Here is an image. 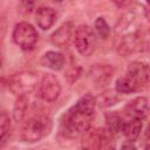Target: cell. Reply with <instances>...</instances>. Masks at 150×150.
Wrapping results in <instances>:
<instances>
[{
    "label": "cell",
    "instance_id": "2e32d148",
    "mask_svg": "<svg viewBox=\"0 0 150 150\" xmlns=\"http://www.w3.org/2000/svg\"><path fill=\"white\" fill-rule=\"evenodd\" d=\"M105 122H107V128L110 130L112 135H115L122 132L125 120L117 111H108L105 112Z\"/></svg>",
    "mask_w": 150,
    "mask_h": 150
},
{
    "label": "cell",
    "instance_id": "ffe728a7",
    "mask_svg": "<svg viewBox=\"0 0 150 150\" xmlns=\"http://www.w3.org/2000/svg\"><path fill=\"white\" fill-rule=\"evenodd\" d=\"M116 91H112V90H108V91H104L102 93L100 96H97L96 98V103L100 105V107H111L114 104H116L118 102V95L116 94Z\"/></svg>",
    "mask_w": 150,
    "mask_h": 150
},
{
    "label": "cell",
    "instance_id": "3957f363",
    "mask_svg": "<svg viewBox=\"0 0 150 150\" xmlns=\"http://www.w3.org/2000/svg\"><path fill=\"white\" fill-rule=\"evenodd\" d=\"M7 86L8 89L16 96L28 95L39 86V77L35 71L22 70L11 75L8 77Z\"/></svg>",
    "mask_w": 150,
    "mask_h": 150
},
{
    "label": "cell",
    "instance_id": "ba28073f",
    "mask_svg": "<svg viewBox=\"0 0 150 150\" xmlns=\"http://www.w3.org/2000/svg\"><path fill=\"white\" fill-rule=\"evenodd\" d=\"M137 86L138 90L150 84V66L142 61H134L129 64L127 73Z\"/></svg>",
    "mask_w": 150,
    "mask_h": 150
},
{
    "label": "cell",
    "instance_id": "7c38bea8",
    "mask_svg": "<svg viewBox=\"0 0 150 150\" xmlns=\"http://www.w3.org/2000/svg\"><path fill=\"white\" fill-rule=\"evenodd\" d=\"M74 26L70 21L64 22L63 25H61L49 38V41L53 46L59 47V48H64L69 45L71 38H74Z\"/></svg>",
    "mask_w": 150,
    "mask_h": 150
},
{
    "label": "cell",
    "instance_id": "ac0fdd59",
    "mask_svg": "<svg viewBox=\"0 0 150 150\" xmlns=\"http://www.w3.org/2000/svg\"><path fill=\"white\" fill-rule=\"evenodd\" d=\"M115 89L120 94H131V93H135L138 90L137 86L135 84V82L131 80V77L128 74L117 79L116 84H115Z\"/></svg>",
    "mask_w": 150,
    "mask_h": 150
},
{
    "label": "cell",
    "instance_id": "8fae6325",
    "mask_svg": "<svg viewBox=\"0 0 150 150\" xmlns=\"http://www.w3.org/2000/svg\"><path fill=\"white\" fill-rule=\"evenodd\" d=\"M124 112L128 117L144 120L150 114V105L144 96H138L131 100L124 108Z\"/></svg>",
    "mask_w": 150,
    "mask_h": 150
},
{
    "label": "cell",
    "instance_id": "5b68a950",
    "mask_svg": "<svg viewBox=\"0 0 150 150\" xmlns=\"http://www.w3.org/2000/svg\"><path fill=\"white\" fill-rule=\"evenodd\" d=\"M12 38L14 43L22 50H32L38 42L39 35L36 29L30 23L22 21L14 26Z\"/></svg>",
    "mask_w": 150,
    "mask_h": 150
},
{
    "label": "cell",
    "instance_id": "7a4b0ae2",
    "mask_svg": "<svg viewBox=\"0 0 150 150\" xmlns=\"http://www.w3.org/2000/svg\"><path fill=\"white\" fill-rule=\"evenodd\" d=\"M53 120L47 115H36L30 117L21 129V138L26 143H35L50 134Z\"/></svg>",
    "mask_w": 150,
    "mask_h": 150
},
{
    "label": "cell",
    "instance_id": "8992f818",
    "mask_svg": "<svg viewBox=\"0 0 150 150\" xmlns=\"http://www.w3.org/2000/svg\"><path fill=\"white\" fill-rule=\"evenodd\" d=\"M74 45L82 56H90L96 46V36L88 25H80L74 32Z\"/></svg>",
    "mask_w": 150,
    "mask_h": 150
},
{
    "label": "cell",
    "instance_id": "52a82bcc",
    "mask_svg": "<svg viewBox=\"0 0 150 150\" xmlns=\"http://www.w3.org/2000/svg\"><path fill=\"white\" fill-rule=\"evenodd\" d=\"M38 94L40 98H42L46 102L56 101L61 94V83L59 79L50 73L45 74L39 82Z\"/></svg>",
    "mask_w": 150,
    "mask_h": 150
},
{
    "label": "cell",
    "instance_id": "6da1fadb",
    "mask_svg": "<svg viewBox=\"0 0 150 150\" xmlns=\"http://www.w3.org/2000/svg\"><path fill=\"white\" fill-rule=\"evenodd\" d=\"M96 104V98L93 95L86 94L81 96L61 117V135L71 139L81 137L91 127V122L95 117Z\"/></svg>",
    "mask_w": 150,
    "mask_h": 150
},
{
    "label": "cell",
    "instance_id": "44dd1931",
    "mask_svg": "<svg viewBox=\"0 0 150 150\" xmlns=\"http://www.w3.org/2000/svg\"><path fill=\"white\" fill-rule=\"evenodd\" d=\"M95 30L97 33V35L101 39H107L110 34V27L107 22V20L102 16H98L95 20Z\"/></svg>",
    "mask_w": 150,
    "mask_h": 150
},
{
    "label": "cell",
    "instance_id": "603a6c76",
    "mask_svg": "<svg viewBox=\"0 0 150 150\" xmlns=\"http://www.w3.org/2000/svg\"><path fill=\"white\" fill-rule=\"evenodd\" d=\"M144 136H145V141L149 143V146H150V123L148 124V127H146V129H145Z\"/></svg>",
    "mask_w": 150,
    "mask_h": 150
},
{
    "label": "cell",
    "instance_id": "d4e9b609",
    "mask_svg": "<svg viewBox=\"0 0 150 150\" xmlns=\"http://www.w3.org/2000/svg\"><path fill=\"white\" fill-rule=\"evenodd\" d=\"M53 1H54V2H62L63 0H53Z\"/></svg>",
    "mask_w": 150,
    "mask_h": 150
},
{
    "label": "cell",
    "instance_id": "9c48e42d",
    "mask_svg": "<svg viewBox=\"0 0 150 150\" xmlns=\"http://www.w3.org/2000/svg\"><path fill=\"white\" fill-rule=\"evenodd\" d=\"M114 76V68L110 64L97 63L90 67L88 71V79L93 86L97 88H103L110 83Z\"/></svg>",
    "mask_w": 150,
    "mask_h": 150
},
{
    "label": "cell",
    "instance_id": "4fadbf2b",
    "mask_svg": "<svg viewBox=\"0 0 150 150\" xmlns=\"http://www.w3.org/2000/svg\"><path fill=\"white\" fill-rule=\"evenodd\" d=\"M57 18L56 12L52 7H39L35 13V21L39 28L47 30L53 27Z\"/></svg>",
    "mask_w": 150,
    "mask_h": 150
},
{
    "label": "cell",
    "instance_id": "277c9868",
    "mask_svg": "<svg viewBox=\"0 0 150 150\" xmlns=\"http://www.w3.org/2000/svg\"><path fill=\"white\" fill-rule=\"evenodd\" d=\"M112 139V134L108 128L88 129L82 135L81 146L88 150H98L108 148Z\"/></svg>",
    "mask_w": 150,
    "mask_h": 150
},
{
    "label": "cell",
    "instance_id": "e0dca14e",
    "mask_svg": "<svg viewBox=\"0 0 150 150\" xmlns=\"http://www.w3.org/2000/svg\"><path fill=\"white\" fill-rule=\"evenodd\" d=\"M12 132V123L9 115L6 111H1L0 116V146L2 148L9 139Z\"/></svg>",
    "mask_w": 150,
    "mask_h": 150
},
{
    "label": "cell",
    "instance_id": "7402d4cb",
    "mask_svg": "<svg viewBox=\"0 0 150 150\" xmlns=\"http://www.w3.org/2000/svg\"><path fill=\"white\" fill-rule=\"evenodd\" d=\"M142 40V50H148L150 53V29L146 32H141Z\"/></svg>",
    "mask_w": 150,
    "mask_h": 150
},
{
    "label": "cell",
    "instance_id": "5bb4252c",
    "mask_svg": "<svg viewBox=\"0 0 150 150\" xmlns=\"http://www.w3.org/2000/svg\"><path fill=\"white\" fill-rule=\"evenodd\" d=\"M64 56L63 54L59 53V52H54V50H49L47 53H45L41 57V64L50 70H55L59 71L64 67Z\"/></svg>",
    "mask_w": 150,
    "mask_h": 150
},
{
    "label": "cell",
    "instance_id": "9a60e30c",
    "mask_svg": "<svg viewBox=\"0 0 150 150\" xmlns=\"http://www.w3.org/2000/svg\"><path fill=\"white\" fill-rule=\"evenodd\" d=\"M143 120L141 118H132V117H128V120L124 122L123 124V129H122V134L125 136V138L130 142H135L141 131H142V123Z\"/></svg>",
    "mask_w": 150,
    "mask_h": 150
},
{
    "label": "cell",
    "instance_id": "30bf717a",
    "mask_svg": "<svg viewBox=\"0 0 150 150\" xmlns=\"http://www.w3.org/2000/svg\"><path fill=\"white\" fill-rule=\"evenodd\" d=\"M142 50V40H141V32H131L124 35L118 46H117V53L127 57L136 52Z\"/></svg>",
    "mask_w": 150,
    "mask_h": 150
},
{
    "label": "cell",
    "instance_id": "d6986e66",
    "mask_svg": "<svg viewBox=\"0 0 150 150\" xmlns=\"http://www.w3.org/2000/svg\"><path fill=\"white\" fill-rule=\"evenodd\" d=\"M28 107V98L27 95H20L18 96L14 107H13V120L19 123L23 120L25 115H26V110Z\"/></svg>",
    "mask_w": 150,
    "mask_h": 150
},
{
    "label": "cell",
    "instance_id": "cb8c5ba5",
    "mask_svg": "<svg viewBox=\"0 0 150 150\" xmlns=\"http://www.w3.org/2000/svg\"><path fill=\"white\" fill-rule=\"evenodd\" d=\"M112 2L116 5V6H118V7H122L125 2H127V0H112Z\"/></svg>",
    "mask_w": 150,
    "mask_h": 150
},
{
    "label": "cell",
    "instance_id": "484cf974",
    "mask_svg": "<svg viewBox=\"0 0 150 150\" xmlns=\"http://www.w3.org/2000/svg\"><path fill=\"white\" fill-rule=\"evenodd\" d=\"M145 1H146V2H148V4L150 5V0H145Z\"/></svg>",
    "mask_w": 150,
    "mask_h": 150
}]
</instances>
